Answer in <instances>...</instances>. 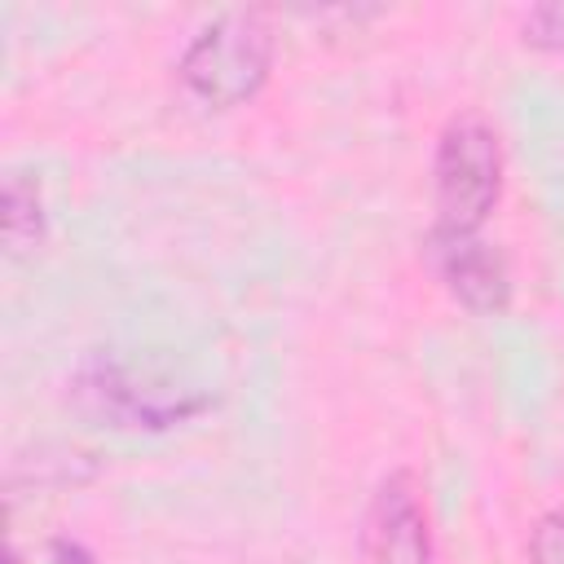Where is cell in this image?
Instances as JSON below:
<instances>
[{
  "label": "cell",
  "mask_w": 564,
  "mask_h": 564,
  "mask_svg": "<svg viewBox=\"0 0 564 564\" xmlns=\"http://www.w3.org/2000/svg\"><path fill=\"white\" fill-rule=\"evenodd\" d=\"M366 564H432V524L414 471H388L361 516Z\"/></svg>",
  "instance_id": "277c9868"
},
{
  "label": "cell",
  "mask_w": 564,
  "mask_h": 564,
  "mask_svg": "<svg viewBox=\"0 0 564 564\" xmlns=\"http://www.w3.org/2000/svg\"><path fill=\"white\" fill-rule=\"evenodd\" d=\"M423 256L432 264V273L445 282V291L471 308V313H507L511 304V273L502 251H494L480 234H463V229H441L432 225L423 238Z\"/></svg>",
  "instance_id": "5b68a950"
},
{
  "label": "cell",
  "mask_w": 564,
  "mask_h": 564,
  "mask_svg": "<svg viewBox=\"0 0 564 564\" xmlns=\"http://www.w3.org/2000/svg\"><path fill=\"white\" fill-rule=\"evenodd\" d=\"M529 560L533 564H564V507L538 516L529 533Z\"/></svg>",
  "instance_id": "ba28073f"
},
{
  "label": "cell",
  "mask_w": 564,
  "mask_h": 564,
  "mask_svg": "<svg viewBox=\"0 0 564 564\" xmlns=\"http://www.w3.org/2000/svg\"><path fill=\"white\" fill-rule=\"evenodd\" d=\"M520 40L529 48H542V53H564V0L533 4L520 18Z\"/></svg>",
  "instance_id": "52a82bcc"
},
{
  "label": "cell",
  "mask_w": 564,
  "mask_h": 564,
  "mask_svg": "<svg viewBox=\"0 0 564 564\" xmlns=\"http://www.w3.org/2000/svg\"><path fill=\"white\" fill-rule=\"evenodd\" d=\"M44 225L48 220H44L40 185L26 181L22 172H9L4 189H0V229H4L9 256H31L44 242Z\"/></svg>",
  "instance_id": "8992f818"
},
{
  "label": "cell",
  "mask_w": 564,
  "mask_h": 564,
  "mask_svg": "<svg viewBox=\"0 0 564 564\" xmlns=\"http://www.w3.org/2000/svg\"><path fill=\"white\" fill-rule=\"evenodd\" d=\"M273 48L278 40L260 9H225L181 53V88L207 110H234L264 88Z\"/></svg>",
  "instance_id": "6da1fadb"
},
{
  "label": "cell",
  "mask_w": 564,
  "mask_h": 564,
  "mask_svg": "<svg viewBox=\"0 0 564 564\" xmlns=\"http://www.w3.org/2000/svg\"><path fill=\"white\" fill-rule=\"evenodd\" d=\"M436 225L476 234L502 194V141L480 115H458L441 128L432 154Z\"/></svg>",
  "instance_id": "7a4b0ae2"
},
{
  "label": "cell",
  "mask_w": 564,
  "mask_h": 564,
  "mask_svg": "<svg viewBox=\"0 0 564 564\" xmlns=\"http://www.w3.org/2000/svg\"><path fill=\"white\" fill-rule=\"evenodd\" d=\"M75 392H79L84 410H93L97 419H106L115 427H145V432H163V427L185 423L212 405L203 392L137 375L132 366H123L115 357H93L79 370Z\"/></svg>",
  "instance_id": "3957f363"
},
{
  "label": "cell",
  "mask_w": 564,
  "mask_h": 564,
  "mask_svg": "<svg viewBox=\"0 0 564 564\" xmlns=\"http://www.w3.org/2000/svg\"><path fill=\"white\" fill-rule=\"evenodd\" d=\"M9 564H22V555H18V551H13V555H9Z\"/></svg>",
  "instance_id": "30bf717a"
},
{
  "label": "cell",
  "mask_w": 564,
  "mask_h": 564,
  "mask_svg": "<svg viewBox=\"0 0 564 564\" xmlns=\"http://www.w3.org/2000/svg\"><path fill=\"white\" fill-rule=\"evenodd\" d=\"M48 560H53V564H97L93 551H88L84 542H75V538H53V542H48Z\"/></svg>",
  "instance_id": "9c48e42d"
}]
</instances>
